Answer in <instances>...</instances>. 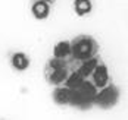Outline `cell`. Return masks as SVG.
I'll return each mask as SVG.
<instances>
[{"mask_svg": "<svg viewBox=\"0 0 128 120\" xmlns=\"http://www.w3.org/2000/svg\"><path fill=\"white\" fill-rule=\"evenodd\" d=\"M69 98H71V89L65 85L54 86L52 92V100L58 106H69Z\"/></svg>", "mask_w": 128, "mask_h": 120, "instance_id": "obj_7", "label": "cell"}, {"mask_svg": "<svg viewBox=\"0 0 128 120\" xmlns=\"http://www.w3.org/2000/svg\"><path fill=\"white\" fill-rule=\"evenodd\" d=\"M31 13L38 21L47 19L49 15H50V4L43 1V0H34L32 4H31Z\"/></svg>", "mask_w": 128, "mask_h": 120, "instance_id": "obj_9", "label": "cell"}, {"mask_svg": "<svg viewBox=\"0 0 128 120\" xmlns=\"http://www.w3.org/2000/svg\"><path fill=\"white\" fill-rule=\"evenodd\" d=\"M30 65H31V60L24 51H15L10 56V66L16 72H25L30 67Z\"/></svg>", "mask_w": 128, "mask_h": 120, "instance_id": "obj_6", "label": "cell"}, {"mask_svg": "<svg viewBox=\"0 0 128 120\" xmlns=\"http://www.w3.org/2000/svg\"><path fill=\"white\" fill-rule=\"evenodd\" d=\"M53 57L71 62V41L62 40L59 42H56L54 47H53Z\"/></svg>", "mask_w": 128, "mask_h": 120, "instance_id": "obj_8", "label": "cell"}, {"mask_svg": "<svg viewBox=\"0 0 128 120\" xmlns=\"http://www.w3.org/2000/svg\"><path fill=\"white\" fill-rule=\"evenodd\" d=\"M88 79L91 80V83H93L97 89H100L103 86L109 85V83H110V73H109L108 65L99 62V65H97L96 69L93 70V73H91V76H90Z\"/></svg>", "mask_w": 128, "mask_h": 120, "instance_id": "obj_5", "label": "cell"}, {"mask_svg": "<svg viewBox=\"0 0 128 120\" xmlns=\"http://www.w3.org/2000/svg\"><path fill=\"white\" fill-rule=\"evenodd\" d=\"M71 41V62L81 63L84 60H88L91 57H96L99 53V42L91 35H77Z\"/></svg>", "mask_w": 128, "mask_h": 120, "instance_id": "obj_1", "label": "cell"}, {"mask_svg": "<svg viewBox=\"0 0 128 120\" xmlns=\"http://www.w3.org/2000/svg\"><path fill=\"white\" fill-rule=\"evenodd\" d=\"M84 78L78 73V70L75 69V70H72V72H69V75H68V78H66V80H65V86H68L69 89H72V88H75V86H78L81 82H84Z\"/></svg>", "mask_w": 128, "mask_h": 120, "instance_id": "obj_12", "label": "cell"}, {"mask_svg": "<svg viewBox=\"0 0 128 120\" xmlns=\"http://www.w3.org/2000/svg\"><path fill=\"white\" fill-rule=\"evenodd\" d=\"M96 94H97V88L91 83L90 79H86L78 86L71 89L69 106L78 110H88L94 106Z\"/></svg>", "mask_w": 128, "mask_h": 120, "instance_id": "obj_2", "label": "cell"}, {"mask_svg": "<svg viewBox=\"0 0 128 120\" xmlns=\"http://www.w3.org/2000/svg\"><path fill=\"white\" fill-rule=\"evenodd\" d=\"M99 57L96 56V57H91L88 60H84V62H81V63H78V73L84 78V79H88L90 76H91V73H93V70L96 69V66L99 65Z\"/></svg>", "mask_w": 128, "mask_h": 120, "instance_id": "obj_10", "label": "cell"}, {"mask_svg": "<svg viewBox=\"0 0 128 120\" xmlns=\"http://www.w3.org/2000/svg\"><path fill=\"white\" fill-rule=\"evenodd\" d=\"M74 10L78 16H86L93 10L91 0H74Z\"/></svg>", "mask_w": 128, "mask_h": 120, "instance_id": "obj_11", "label": "cell"}, {"mask_svg": "<svg viewBox=\"0 0 128 120\" xmlns=\"http://www.w3.org/2000/svg\"><path fill=\"white\" fill-rule=\"evenodd\" d=\"M119 98H121V89L114 83H109L100 89H97L96 98H94V106L100 107L103 110H108V108L115 107L119 103Z\"/></svg>", "mask_w": 128, "mask_h": 120, "instance_id": "obj_4", "label": "cell"}, {"mask_svg": "<svg viewBox=\"0 0 128 120\" xmlns=\"http://www.w3.org/2000/svg\"><path fill=\"white\" fill-rule=\"evenodd\" d=\"M69 66L66 60H60V59H54L52 57L49 59L47 65L44 67V78L46 80L53 85V86H59L64 85L68 75H69Z\"/></svg>", "mask_w": 128, "mask_h": 120, "instance_id": "obj_3", "label": "cell"}, {"mask_svg": "<svg viewBox=\"0 0 128 120\" xmlns=\"http://www.w3.org/2000/svg\"><path fill=\"white\" fill-rule=\"evenodd\" d=\"M43 1H46V3H49V4H52V3H54V0H43Z\"/></svg>", "mask_w": 128, "mask_h": 120, "instance_id": "obj_13", "label": "cell"}]
</instances>
